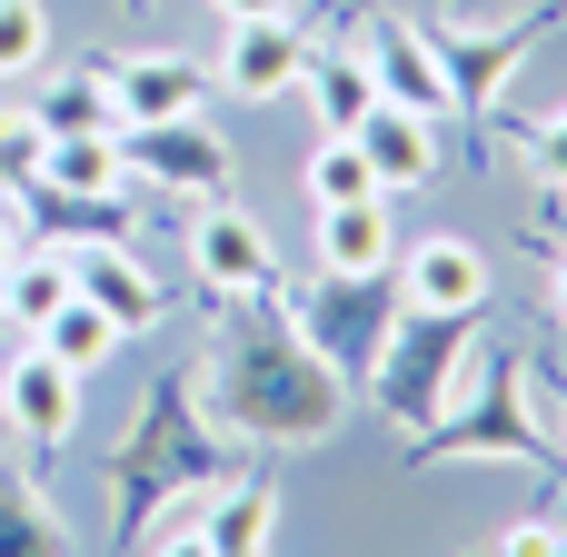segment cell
I'll list each match as a JSON object with an SVG mask.
<instances>
[{"mask_svg": "<svg viewBox=\"0 0 567 557\" xmlns=\"http://www.w3.org/2000/svg\"><path fill=\"white\" fill-rule=\"evenodd\" d=\"M239 319L219 329L209 369L189 379L199 409L229 429V439H259V448H319L349 429V379L309 349V329L289 319V289H259V299H229Z\"/></svg>", "mask_w": 567, "mask_h": 557, "instance_id": "cell-1", "label": "cell"}, {"mask_svg": "<svg viewBox=\"0 0 567 557\" xmlns=\"http://www.w3.org/2000/svg\"><path fill=\"white\" fill-rule=\"evenodd\" d=\"M449 458H518V468H538L548 488H567V439L538 419L528 349H518V339H488V329H478V349H468L449 409L409 439V468H449Z\"/></svg>", "mask_w": 567, "mask_h": 557, "instance_id": "cell-2", "label": "cell"}, {"mask_svg": "<svg viewBox=\"0 0 567 557\" xmlns=\"http://www.w3.org/2000/svg\"><path fill=\"white\" fill-rule=\"evenodd\" d=\"M219 478H229V458H219L209 419L189 409V379H159L150 409H140V429L110 448V528H120V548H140L169 508L209 498Z\"/></svg>", "mask_w": 567, "mask_h": 557, "instance_id": "cell-3", "label": "cell"}, {"mask_svg": "<svg viewBox=\"0 0 567 557\" xmlns=\"http://www.w3.org/2000/svg\"><path fill=\"white\" fill-rule=\"evenodd\" d=\"M478 329H488L478 309H399V329H389V349H379V369H369V409H379L399 439H419V429L449 409V389H458Z\"/></svg>", "mask_w": 567, "mask_h": 557, "instance_id": "cell-4", "label": "cell"}, {"mask_svg": "<svg viewBox=\"0 0 567 557\" xmlns=\"http://www.w3.org/2000/svg\"><path fill=\"white\" fill-rule=\"evenodd\" d=\"M567 0H528L518 20H458V10H429L419 30H429V50H439V70H449V90H458V110H488L518 70H528V50L558 30Z\"/></svg>", "mask_w": 567, "mask_h": 557, "instance_id": "cell-5", "label": "cell"}, {"mask_svg": "<svg viewBox=\"0 0 567 557\" xmlns=\"http://www.w3.org/2000/svg\"><path fill=\"white\" fill-rule=\"evenodd\" d=\"M289 319L309 329V349H319L339 379H369L379 349H389V329H399V289H389V269H379V279H319Z\"/></svg>", "mask_w": 567, "mask_h": 557, "instance_id": "cell-6", "label": "cell"}, {"mask_svg": "<svg viewBox=\"0 0 567 557\" xmlns=\"http://www.w3.org/2000/svg\"><path fill=\"white\" fill-rule=\"evenodd\" d=\"M120 179H150L169 199H229V140L209 120H130L120 130Z\"/></svg>", "mask_w": 567, "mask_h": 557, "instance_id": "cell-7", "label": "cell"}, {"mask_svg": "<svg viewBox=\"0 0 567 557\" xmlns=\"http://www.w3.org/2000/svg\"><path fill=\"white\" fill-rule=\"evenodd\" d=\"M359 50H369V70H379V100H399V110H419V120H449V110H458V90H449V70H439V50H429L419 20L369 10V20H359Z\"/></svg>", "mask_w": 567, "mask_h": 557, "instance_id": "cell-8", "label": "cell"}, {"mask_svg": "<svg viewBox=\"0 0 567 557\" xmlns=\"http://www.w3.org/2000/svg\"><path fill=\"white\" fill-rule=\"evenodd\" d=\"M189 269H199L209 299H259V289H279V249H269V229H259L249 209H229V199L199 209V229H189Z\"/></svg>", "mask_w": 567, "mask_h": 557, "instance_id": "cell-9", "label": "cell"}, {"mask_svg": "<svg viewBox=\"0 0 567 557\" xmlns=\"http://www.w3.org/2000/svg\"><path fill=\"white\" fill-rule=\"evenodd\" d=\"M100 80H110L120 130L130 120H199V100H209V70L189 50H130V60H100Z\"/></svg>", "mask_w": 567, "mask_h": 557, "instance_id": "cell-10", "label": "cell"}, {"mask_svg": "<svg viewBox=\"0 0 567 557\" xmlns=\"http://www.w3.org/2000/svg\"><path fill=\"white\" fill-rule=\"evenodd\" d=\"M229 100H289L299 80H309V40L289 30V20H229V50H219V70H209Z\"/></svg>", "mask_w": 567, "mask_h": 557, "instance_id": "cell-11", "label": "cell"}, {"mask_svg": "<svg viewBox=\"0 0 567 557\" xmlns=\"http://www.w3.org/2000/svg\"><path fill=\"white\" fill-rule=\"evenodd\" d=\"M0 419H10L30 448H60V439H70V419H80V379L30 339V349L0 369Z\"/></svg>", "mask_w": 567, "mask_h": 557, "instance_id": "cell-12", "label": "cell"}, {"mask_svg": "<svg viewBox=\"0 0 567 557\" xmlns=\"http://www.w3.org/2000/svg\"><path fill=\"white\" fill-rule=\"evenodd\" d=\"M399 309H488V249L478 239H419L399 259Z\"/></svg>", "mask_w": 567, "mask_h": 557, "instance_id": "cell-13", "label": "cell"}, {"mask_svg": "<svg viewBox=\"0 0 567 557\" xmlns=\"http://www.w3.org/2000/svg\"><path fill=\"white\" fill-rule=\"evenodd\" d=\"M439 130L449 120H419V110H399V100H379L349 140L369 149V169H379V189H429L439 179Z\"/></svg>", "mask_w": 567, "mask_h": 557, "instance_id": "cell-14", "label": "cell"}, {"mask_svg": "<svg viewBox=\"0 0 567 557\" xmlns=\"http://www.w3.org/2000/svg\"><path fill=\"white\" fill-rule=\"evenodd\" d=\"M70 289L80 299H100L110 319H120V339H140V329H159V279L120 249V239H90V259L70 269Z\"/></svg>", "mask_w": 567, "mask_h": 557, "instance_id": "cell-15", "label": "cell"}, {"mask_svg": "<svg viewBox=\"0 0 567 557\" xmlns=\"http://www.w3.org/2000/svg\"><path fill=\"white\" fill-rule=\"evenodd\" d=\"M199 528L219 557H269V528H279V488L269 478H219L199 498Z\"/></svg>", "mask_w": 567, "mask_h": 557, "instance_id": "cell-16", "label": "cell"}, {"mask_svg": "<svg viewBox=\"0 0 567 557\" xmlns=\"http://www.w3.org/2000/svg\"><path fill=\"white\" fill-rule=\"evenodd\" d=\"M389 209L379 199H349V209H319V279H379L389 269Z\"/></svg>", "mask_w": 567, "mask_h": 557, "instance_id": "cell-17", "label": "cell"}, {"mask_svg": "<svg viewBox=\"0 0 567 557\" xmlns=\"http://www.w3.org/2000/svg\"><path fill=\"white\" fill-rule=\"evenodd\" d=\"M20 100H30V120H40L50 140H80V130H120V110H110V80H100V60H90V70H60V80H30Z\"/></svg>", "mask_w": 567, "mask_h": 557, "instance_id": "cell-18", "label": "cell"}, {"mask_svg": "<svg viewBox=\"0 0 567 557\" xmlns=\"http://www.w3.org/2000/svg\"><path fill=\"white\" fill-rule=\"evenodd\" d=\"M30 339H40V349H50L70 379H90V369H110V359H120V319H110L100 299H80V289H70V299H60V309H50Z\"/></svg>", "mask_w": 567, "mask_h": 557, "instance_id": "cell-19", "label": "cell"}, {"mask_svg": "<svg viewBox=\"0 0 567 557\" xmlns=\"http://www.w3.org/2000/svg\"><path fill=\"white\" fill-rule=\"evenodd\" d=\"M309 100H319V120L349 140V130L379 110V70H369V50H349V40H339L329 60H309Z\"/></svg>", "mask_w": 567, "mask_h": 557, "instance_id": "cell-20", "label": "cell"}, {"mask_svg": "<svg viewBox=\"0 0 567 557\" xmlns=\"http://www.w3.org/2000/svg\"><path fill=\"white\" fill-rule=\"evenodd\" d=\"M0 557H70V528L50 518V498L0 458Z\"/></svg>", "mask_w": 567, "mask_h": 557, "instance_id": "cell-21", "label": "cell"}, {"mask_svg": "<svg viewBox=\"0 0 567 557\" xmlns=\"http://www.w3.org/2000/svg\"><path fill=\"white\" fill-rule=\"evenodd\" d=\"M40 179H50V189H80V199H110V189H120V130L40 140Z\"/></svg>", "mask_w": 567, "mask_h": 557, "instance_id": "cell-22", "label": "cell"}, {"mask_svg": "<svg viewBox=\"0 0 567 557\" xmlns=\"http://www.w3.org/2000/svg\"><path fill=\"white\" fill-rule=\"evenodd\" d=\"M60 299H70V259H60V249H20V259L0 269V319H10V329H40Z\"/></svg>", "mask_w": 567, "mask_h": 557, "instance_id": "cell-23", "label": "cell"}, {"mask_svg": "<svg viewBox=\"0 0 567 557\" xmlns=\"http://www.w3.org/2000/svg\"><path fill=\"white\" fill-rule=\"evenodd\" d=\"M20 209L50 219V239H130V209L120 199H80V189H50V179H30Z\"/></svg>", "mask_w": 567, "mask_h": 557, "instance_id": "cell-24", "label": "cell"}, {"mask_svg": "<svg viewBox=\"0 0 567 557\" xmlns=\"http://www.w3.org/2000/svg\"><path fill=\"white\" fill-rule=\"evenodd\" d=\"M309 199H319V209H349V199H389V189H379V169H369V149L329 130V140L309 149Z\"/></svg>", "mask_w": 567, "mask_h": 557, "instance_id": "cell-25", "label": "cell"}, {"mask_svg": "<svg viewBox=\"0 0 567 557\" xmlns=\"http://www.w3.org/2000/svg\"><path fill=\"white\" fill-rule=\"evenodd\" d=\"M50 60V10L40 0H0V90H20Z\"/></svg>", "mask_w": 567, "mask_h": 557, "instance_id": "cell-26", "label": "cell"}, {"mask_svg": "<svg viewBox=\"0 0 567 557\" xmlns=\"http://www.w3.org/2000/svg\"><path fill=\"white\" fill-rule=\"evenodd\" d=\"M40 120H30V100H0V189H30L40 179Z\"/></svg>", "mask_w": 567, "mask_h": 557, "instance_id": "cell-27", "label": "cell"}, {"mask_svg": "<svg viewBox=\"0 0 567 557\" xmlns=\"http://www.w3.org/2000/svg\"><path fill=\"white\" fill-rule=\"evenodd\" d=\"M518 149H528V169H538V179H558V189H567V110L528 120V130H518Z\"/></svg>", "mask_w": 567, "mask_h": 557, "instance_id": "cell-28", "label": "cell"}, {"mask_svg": "<svg viewBox=\"0 0 567 557\" xmlns=\"http://www.w3.org/2000/svg\"><path fill=\"white\" fill-rule=\"evenodd\" d=\"M140 557H219V548H209V528H199V508H179V518H159V528L140 538Z\"/></svg>", "mask_w": 567, "mask_h": 557, "instance_id": "cell-29", "label": "cell"}, {"mask_svg": "<svg viewBox=\"0 0 567 557\" xmlns=\"http://www.w3.org/2000/svg\"><path fill=\"white\" fill-rule=\"evenodd\" d=\"M558 538H567L558 518H518V528H508V538H498L488 557H558Z\"/></svg>", "mask_w": 567, "mask_h": 557, "instance_id": "cell-30", "label": "cell"}, {"mask_svg": "<svg viewBox=\"0 0 567 557\" xmlns=\"http://www.w3.org/2000/svg\"><path fill=\"white\" fill-rule=\"evenodd\" d=\"M528 389H538V409L558 419V439H567V369H548V359H528Z\"/></svg>", "mask_w": 567, "mask_h": 557, "instance_id": "cell-31", "label": "cell"}, {"mask_svg": "<svg viewBox=\"0 0 567 557\" xmlns=\"http://www.w3.org/2000/svg\"><path fill=\"white\" fill-rule=\"evenodd\" d=\"M229 20H289V0H219Z\"/></svg>", "mask_w": 567, "mask_h": 557, "instance_id": "cell-32", "label": "cell"}, {"mask_svg": "<svg viewBox=\"0 0 567 557\" xmlns=\"http://www.w3.org/2000/svg\"><path fill=\"white\" fill-rule=\"evenodd\" d=\"M439 10H458V20H488V10H518V0H439Z\"/></svg>", "mask_w": 567, "mask_h": 557, "instance_id": "cell-33", "label": "cell"}, {"mask_svg": "<svg viewBox=\"0 0 567 557\" xmlns=\"http://www.w3.org/2000/svg\"><path fill=\"white\" fill-rule=\"evenodd\" d=\"M548 309H558V329H567V259H558V279H548Z\"/></svg>", "mask_w": 567, "mask_h": 557, "instance_id": "cell-34", "label": "cell"}, {"mask_svg": "<svg viewBox=\"0 0 567 557\" xmlns=\"http://www.w3.org/2000/svg\"><path fill=\"white\" fill-rule=\"evenodd\" d=\"M10 259H20V239H10V219H0V269H10Z\"/></svg>", "mask_w": 567, "mask_h": 557, "instance_id": "cell-35", "label": "cell"}, {"mask_svg": "<svg viewBox=\"0 0 567 557\" xmlns=\"http://www.w3.org/2000/svg\"><path fill=\"white\" fill-rule=\"evenodd\" d=\"M130 10H140V0H130Z\"/></svg>", "mask_w": 567, "mask_h": 557, "instance_id": "cell-36", "label": "cell"}, {"mask_svg": "<svg viewBox=\"0 0 567 557\" xmlns=\"http://www.w3.org/2000/svg\"><path fill=\"white\" fill-rule=\"evenodd\" d=\"M478 557H488V548H478Z\"/></svg>", "mask_w": 567, "mask_h": 557, "instance_id": "cell-37", "label": "cell"}]
</instances>
